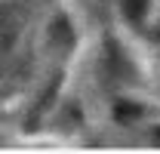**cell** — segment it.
<instances>
[{
	"label": "cell",
	"instance_id": "cell-1",
	"mask_svg": "<svg viewBox=\"0 0 160 154\" xmlns=\"http://www.w3.org/2000/svg\"><path fill=\"white\" fill-rule=\"evenodd\" d=\"M145 6H148V0H123V9H126L129 19H142Z\"/></svg>",
	"mask_w": 160,
	"mask_h": 154
}]
</instances>
